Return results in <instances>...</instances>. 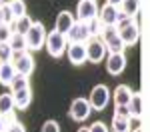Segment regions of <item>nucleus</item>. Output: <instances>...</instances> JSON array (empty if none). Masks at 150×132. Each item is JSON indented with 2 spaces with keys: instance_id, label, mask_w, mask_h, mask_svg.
Segmentation results:
<instances>
[{
  "instance_id": "nucleus-8",
  "label": "nucleus",
  "mask_w": 150,
  "mask_h": 132,
  "mask_svg": "<svg viewBox=\"0 0 150 132\" xmlns=\"http://www.w3.org/2000/svg\"><path fill=\"white\" fill-rule=\"evenodd\" d=\"M92 106H90V100L86 98H74L72 104H70V118L74 122H84V120L90 116Z\"/></svg>"
},
{
  "instance_id": "nucleus-18",
  "label": "nucleus",
  "mask_w": 150,
  "mask_h": 132,
  "mask_svg": "<svg viewBox=\"0 0 150 132\" xmlns=\"http://www.w3.org/2000/svg\"><path fill=\"white\" fill-rule=\"evenodd\" d=\"M8 44L12 46V50H14V54H20V52H26L28 48H26V38H24L22 32H12L10 40H8Z\"/></svg>"
},
{
  "instance_id": "nucleus-4",
  "label": "nucleus",
  "mask_w": 150,
  "mask_h": 132,
  "mask_svg": "<svg viewBox=\"0 0 150 132\" xmlns=\"http://www.w3.org/2000/svg\"><path fill=\"white\" fill-rule=\"evenodd\" d=\"M102 40L106 42V48H108V52H124V40L120 38L118 34V26H102Z\"/></svg>"
},
{
  "instance_id": "nucleus-9",
  "label": "nucleus",
  "mask_w": 150,
  "mask_h": 132,
  "mask_svg": "<svg viewBox=\"0 0 150 132\" xmlns=\"http://www.w3.org/2000/svg\"><path fill=\"white\" fill-rule=\"evenodd\" d=\"M124 16L122 12L118 10V6H112V4H104L102 10H98V20L102 22V26H116Z\"/></svg>"
},
{
  "instance_id": "nucleus-31",
  "label": "nucleus",
  "mask_w": 150,
  "mask_h": 132,
  "mask_svg": "<svg viewBox=\"0 0 150 132\" xmlns=\"http://www.w3.org/2000/svg\"><path fill=\"white\" fill-rule=\"evenodd\" d=\"M42 132H60V126L56 120H46L42 124Z\"/></svg>"
},
{
  "instance_id": "nucleus-12",
  "label": "nucleus",
  "mask_w": 150,
  "mask_h": 132,
  "mask_svg": "<svg viewBox=\"0 0 150 132\" xmlns=\"http://www.w3.org/2000/svg\"><path fill=\"white\" fill-rule=\"evenodd\" d=\"M14 68L16 72H20L24 76H30L34 70V58L28 54V52H20V54H14Z\"/></svg>"
},
{
  "instance_id": "nucleus-30",
  "label": "nucleus",
  "mask_w": 150,
  "mask_h": 132,
  "mask_svg": "<svg viewBox=\"0 0 150 132\" xmlns=\"http://www.w3.org/2000/svg\"><path fill=\"white\" fill-rule=\"evenodd\" d=\"M4 132H26V128H24L18 120H12V122L6 124V130H4Z\"/></svg>"
},
{
  "instance_id": "nucleus-32",
  "label": "nucleus",
  "mask_w": 150,
  "mask_h": 132,
  "mask_svg": "<svg viewBox=\"0 0 150 132\" xmlns=\"http://www.w3.org/2000/svg\"><path fill=\"white\" fill-rule=\"evenodd\" d=\"M90 132H108V126L104 122H94L90 126Z\"/></svg>"
},
{
  "instance_id": "nucleus-11",
  "label": "nucleus",
  "mask_w": 150,
  "mask_h": 132,
  "mask_svg": "<svg viewBox=\"0 0 150 132\" xmlns=\"http://www.w3.org/2000/svg\"><path fill=\"white\" fill-rule=\"evenodd\" d=\"M124 68H126V56H124V52H110V56L106 58V70H108V74L118 76Z\"/></svg>"
},
{
  "instance_id": "nucleus-1",
  "label": "nucleus",
  "mask_w": 150,
  "mask_h": 132,
  "mask_svg": "<svg viewBox=\"0 0 150 132\" xmlns=\"http://www.w3.org/2000/svg\"><path fill=\"white\" fill-rule=\"evenodd\" d=\"M116 26H118V34H120L122 40H124L126 46H134V44L138 42L140 30H138V24H136L134 18H122Z\"/></svg>"
},
{
  "instance_id": "nucleus-25",
  "label": "nucleus",
  "mask_w": 150,
  "mask_h": 132,
  "mask_svg": "<svg viewBox=\"0 0 150 132\" xmlns=\"http://www.w3.org/2000/svg\"><path fill=\"white\" fill-rule=\"evenodd\" d=\"M14 58V50L8 42H0V62H12Z\"/></svg>"
},
{
  "instance_id": "nucleus-10",
  "label": "nucleus",
  "mask_w": 150,
  "mask_h": 132,
  "mask_svg": "<svg viewBox=\"0 0 150 132\" xmlns=\"http://www.w3.org/2000/svg\"><path fill=\"white\" fill-rule=\"evenodd\" d=\"M66 54H68V60L74 64V66L84 64V62L88 60V54H86V42H68Z\"/></svg>"
},
{
  "instance_id": "nucleus-16",
  "label": "nucleus",
  "mask_w": 150,
  "mask_h": 132,
  "mask_svg": "<svg viewBox=\"0 0 150 132\" xmlns=\"http://www.w3.org/2000/svg\"><path fill=\"white\" fill-rule=\"evenodd\" d=\"M112 96H114V106H122V104H128L130 102L132 90H130V86H126V84H120V86H116Z\"/></svg>"
},
{
  "instance_id": "nucleus-29",
  "label": "nucleus",
  "mask_w": 150,
  "mask_h": 132,
  "mask_svg": "<svg viewBox=\"0 0 150 132\" xmlns=\"http://www.w3.org/2000/svg\"><path fill=\"white\" fill-rule=\"evenodd\" d=\"M114 116H120V118H132V114H130V108L128 104H122V106H114Z\"/></svg>"
},
{
  "instance_id": "nucleus-21",
  "label": "nucleus",
  "mask_w": 150,
  "mask_h": 132,
  "mask_svg": "<svg viewBox=\"0 0 150 132\" xmlns=\"http://www.w3.org/2000/svg\"><path fill=\"white\" fill-rule=\"evenodd\" d=\"M112 132H130L132 130V122L130 118H120V116H114L112 118V124H110Z\"/></svg>"
},
{
  "instance_id": "nucleus-23",
  "label": "nucleus",
  "mask_w": 150,
  "mask_h": 132,
  "mask_svg": "<svg viewBox=\"0 0 150 132\" xmlns=\"http://www.w3.org/2000/svg\"><path fill=\"white\" fill-rule=\"evenodd\" d=\"M24 88H30L28 86V76L16 72V76L12 78V82H10V92H18V90H24Z\"/></svg>"
},
{
  "instance_id": "nucleus-3",
  "label": "nucleus",
  "mask_w": 150,
  "mask_h": 132,
  "mask_svg": "<svg viewBox=\"0 0 150 132\" xmlns=\"http://www.w3.org/2000/svg\"><path fill=\"white\" fill-rule=\"evenodd\" d=\"M24 38H26V48L28 50H40L46 42V30L40 22H32L28 32L24 34Z\"/></svg>"
},
{
  "instance_id": "nucleus-34",
  "label": "nucleus",
  "mask_w": 150,
  "mask_h": 132,
  "mask_svg": "<svg viewBox=\"0 0 150 132\" xmlns=\"http://www.w3.org/2000/svg\"><path fill=\"white\" fill-rule=\"evenodd\" d=\"M108 4H112V6H120L122 4V0H106Z\"/></svg>"
},
{
  "instance_id": "nucleus-22",
  "label": "nucleus",
  "mask_w": 150,
  "mask_h": 132,
  "mask_svg": "<svg viewBox=\"0 0 150 132\" xmlns=\"http://www.w3.org/2000/svg\"><path fill=\"white\" fill-rule=\"evenodd\" d=\"M14 110V96L10 94H0V116H6Z\"/></svg>"
},
{
  "instance_id": "nucleus-26",
  "label": "nucleus",
  "mask_w": 150,
  "mask_h": 132,
  "mask_svg": "<svg viewBox=\"0 0 150 132\" xmlns=\"http://www.w3.org/2000/svg\"><path fill=\"white\" fill-rule=\"evenodd\" d=\"M10 8H12L14 18H20V16L26 14V4H24L22 0H12V2H10Z\"/></svg>"
},
{
  "instance_id": "nucleus-24",
  "label": "nucleus",
  "mask_w": 150,
  "mask_h": 132,
  "mask_svg": "<svg viewBox=\"0 0 150 132\" xmlns=\"http://www.w3.org/2000/svg\"><path fill=\"white\" fill-rule=\"evenodd\" d=\"M16 26H14V30L16 32H22V34H26L28 32V28L32 26V20H30V16L28 14H24V16H20V18H16Z\"/></svg>"
},
{
  "instance_id": "nucleus-35",
  "label": "nucleus",
  "mask_w": 150,
  "mask_h": 132,
  "mask_svg": "<svg viewBox=\"0 0 150 132\" xmlns=\"http://www.w3.org/2000/svg\"><path fill=\"white\" fill-rule=\"evenodd\" d=\"M78 132H90V128H80Z\"/></svg>"
},
{
  "instance_id": "nucleus-7",
  "label": "nucleus",
  "mask_w": 150,
  "mask_h": 132,
  "mask_svg": "<svg viewBox=\"0 0 150 132\" xmlns=\"http://www.w3.org/2000/svg\"><path fill=\"white\" fill-rule=\"evenodd\" d=\"M108 102H110V90H108V86L96 84L92 88V92H90V106H92V110L102 112L104 108L108 106Z\"/></svg>"
},
{
  "instance_id": "nucleus-2",
  "label": "nucleus",
  "mask_w": 150,
  "mask_h": 132,
  "mask_svg": "<svg viewBox=\"0 0 150 132\" xmlns=\"http://www.w3.org/2000/svg\"><path fill=\"white\" fill-rule=\"evenodd\" d=\"M44 46H46V50H48L50 56L60 58V56L66 52V48H68V38H66L64 34H60L58 30H52L50 34H46V42H44Z\"/></svg>"
},
{
  "instance_id": "nucleus-14",
  "label": "nucleus",
  "mask_w": 150,
  "mask_h": 132,
  "mask_svg": "<svg viewBox=\"0 0 150 132\" xmlns=\"http://www.w3.org/2000/svg\"><path fill=\"white\" fill-rule=\"evenodd\" d=\"M74 22H76V20H74V16H72L68 10H62L60 14H58V18H56V30L60 32V34L66 36Z\"/></svg>"
},
{
  "instance_id": "nucleus-20",
  "label": "nucleus",
  "mask_w": 150,
  "mask_h": 132,
  "mask_svg": "<svg viewBox=\"0 0 150 132\" xmlns=\"http://www.w3.org/2000/svg\"><path fill=\"white\" fill-rule=\"evenodd\" d=\"M128 108H130L132 118H140L142 116V96H140V92H132V98L128 102Z\"/></svg>"
},
{
  "instance_id": "nucleus-27",
  "label": "nucleus",
  "mask_w": 150,
  "mask_h": 132,
  "mask_svg": "<svg viewBox=\"0 0 150 132\" xmlns=\"http://www.w3.org/2000/svg\"><path fill=\"white\" fill-rule=\"evenodd\" d=\"M2 22H4V24H10V26L16 22V18H14V14H12L10 4H2Z\"/></svg>"
},
{
  "instance_id": "nucleus-19",
  "label": "nucleus",
  "mask_w": 150,
  "mask_h": 132,
  "mask_svg": "<svg viewBox=\"0 0 150 132\" xmlns=\"http://www.w3.org/2000/svg\"><path fill=\"white\" fill-rule=\"evenodd\" d=\"M138 8L140 0H122V4H120V12L124 18H134L138 14Z\"/></svg>"
},
{
  "instance_id": "nucleus-15",
  "label": "nucleus",
  "mask_w": 150,
  "mask_h": 132,
  "mask_svg": "<svg viewBox=\"0 0 150 132\" xmlns=\"http://www.w3.org/2000/svg\"><path fill=\"white\" fill-rule=\"evenodd\" d=\"M12 96H14V108H18V110H26V108L30 106V102H32V92H30V88L12 92Z\"/></svg>"
},
{
  "instance_id": "nucleus-33",
  "label": "nucleus",
  "mask_w": 150,
  "mask_h": 132,
  "mask_svg": "<svg viewBox=\"0 0 150 132\" xmlns=\"http://www.w3.org/2000/svg\"><path fill=\"white\" fill-rule=\"evenodd\" d=\"M4 130H6V120L0 116V132H4Z\"/></svg>"
},
{
  "instance_id": "nucleus-6",
  "label": "nucleus",
  "mask_w": 150,
  "mask_h": 132,
  "mask_svg": "<svg viewBox=\"0 0 150 132\" xmlns=\"http://www.w3.org/2000/svg\"><path fill=\"white\" fill-rule=\"evenodd\" d=\"M106 52H108L106 42H104V40H100V38H90V40L86 42V54H88V62H92V64L102 62V60L106 58Z\"/></svg>"
},
{
  "instance_id": "nucleus-5",
  "label": "nucleus",
  "mask_w": 150,
  "mask_h": 132,
  "mask_svg": "<svg viewBox=\"0 0 150 132\" xmlns=\"http://www.w3.org/2000/svg\"><path fill=\"white\" fill-rule=\"evenodd\" d=\"M92 28H90V20L86 22V20H76V22L72 24V28L68 30V42H88L90 38H92Z\"/></svg>"
},
{
  "instance_id": "nucleus-13",
  "label": "nucleus",
  "mask_w": 150,
  "mask_h": 132,
  "mask_svg": "<svg viewBox=\"0 0 150 132\" xmlns=\"http://www.w3.org/2000/svg\"><path fill=\"white\" fill-rule=\"evenodd\" d=\"M76 14H78V20H86V22L94 20V18H98V6L94 0H80Z\"/></svg>"
},
{
  "instance_id": "nucleus-28",
  "label": "nucleus",
  "mask_w": 150,
  "mask_h": 132,
  "mask_svg": "<svg viewBox=\"0 0 150 132\" xmlns=\"http://www.w3.org/2000/svg\"><path fill=\"white\" fill-rule=\"evenodd\" d=\"M12 32H14V30L10 28V24L0 22V42H8L10 36H12Z\"/></svg>"
},
{
  "instance_id": "nucleus-17",
  "label": "nucleus",
  "mask_w": 150,
  "mask_h": 132,
  "mask_svg": "<svg viewBox=\"0 0 150 132\" xmlns=\"http://www.w3.org/2000/svg\"><path fill=\"white\" fill-rule=\"evenodd\" d=\"M14 76H16L14 62H0V84L10 86V82H12Z\"/></svg>"
},
{
  "instance_id": "nucleus-38",
  "label": "nucleus",
  "mask_w": 150,
  "mask_h": 132,
  "mask_svg": "<svg viewBox=\"0 0 150 132\" xmlns=\"http://www.w3.org/2000/svg\"><path fill=\"white\" fill-rule=\"evenodd\" d=\"M0 2H2V0H0Z\"/></svg>"
},
{
  "instance_id": "nucleus-37",
  "label": "nucleus",
  "mask_w": 150,
  "mask_h": 132,
  "mask_svg": "<svg viewBox=\"0 0 150 132\" xmlns=\"http://www.w3.org/2000/svg\"><path fill=\"white\" fill-rule=\"evenodd\" d=\"M134 132H140V128H136V130H134Z\"/></svg>"
},
{
  "instance_id": "nucleus-36",
  "label": "nucleus",
  "mask_w": 150,
  "mask_h": 132,
  "mask_svg": "<svg viewBox=\"0 0 150 132\" xmlns=\"http://www.w3.org/2000/svg\"><path fill=\"white\" fill-rule=\"evenodd\" d=\"M0 22H2V2H0Z\"/></svg>"
}]
</instances>
